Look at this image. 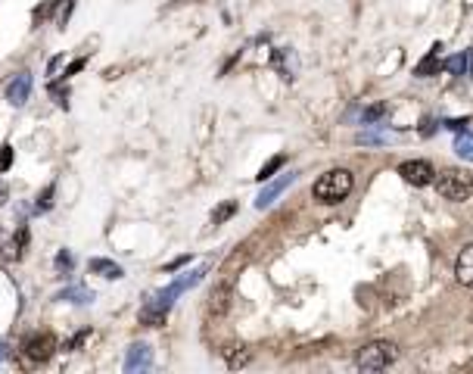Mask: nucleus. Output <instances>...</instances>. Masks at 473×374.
<instances>
[{"instance_id":"1","label":"nucleus","mask_w":473,"mask_h":374,"mask_svg":"<svg viewBox=\"0 0 473 374\" xmlns=\"http://www.w3.org/2000/svg\"><path fill=\"white\" fill-rule=\"evenodd\" d=\"M352 187H355L352 172H346V168H333V172L321 175V178L315 181L311 193H315L317 203H342V199L352 193Z\"/></svg>"},{"instance_id":"2","label":"nucleus","mask_w":473,"mask_h":374,"mask_svg":"<svg viewBox=\"0 0 473 374\" xmlns=\"http://www.w3.org/2000/svg\"><path fill=\"white\" fill-rule=\"evenodd\" d=\"M436 190L452 203H467L473 197V178L464 168H445L436 175Z\"/></svg>"},{"instance_id":"3","label":"nucleus","mask_w":473,"mask_h":374,"mask_svg":"<svg viewBox=\"0 0 473 374\" xmlns=\"http://www.w3.org/2000/svg\"><path fill=\"white\" fill-rule=\"evenodd\" d=\"M396 343L389 340H377V343H367L364 349H358V368L361 371H383L396 362Z\"/></svg>"},{"instance_id":"4","label":"nucleus","mask_w":473,"mask_h":374,"mask_svg":"<svg viewBox=\"0 0 473 374\" xmlns=\"http://www.w3.org/2000/svg\"><path fill=\"white\" fill-rule=\"evenodd\" d=\"M203 274H205V268H193V271H187V274H180L178 280H171V284L165 287V290H159L153 299H149L147 305H153V309H162V312H168L171 309V303L180 296V293H187L190 287H196L199 280H203Z\"/></svg>"},{"instance_id":"5","label":"nucleus","mask_w":473,"mask_h":374,"mask_svg":"<svg viewBox=\"0 0 473 374\" xmlns=\"http://www.w3.org/2000/svg\"><path fill=\"white\" fill-rule=\"evenodd\" d=\"M22 353L28 355L31 362H47L50 355L56 353V337L50 334V330H37V334L25 337V343H22Z\"/></svg>"},{"instance_id":"6","label":"nucleus","mask_w":473,"mask_h":374,"mask_svg":"<svg viewBox=\"0 0 473 374\" xmlns=\"http://www.w3.org/2000/svg\"><path fill=\"white\" fill-rule=\"evenodd\" d=\"M398 175H402L408 184H414V187H423V184H429V181H436L433 166H429L427 159H408V162H402V166H398Z\"/></svg>"},{"instance_id":"7","label":"nucleus","mask_w":473,"mask_h":374,"mask_svg":"<svg viewBox=\"0 0 473 374\" xmlns=\"http://www.w3.org/2000/svg\"><path fill=\"white\" fill-rule=\"evenodd\" d=\"M149 365H153V349L147 343H131L128 355H124V371L137 374V371H147Z\"/></svg>"},{"instance_id":"8","label":"nucleus","mask_w":473,"mask_h":374,"mask_svg":"<svg viewBox=\"0 0 473 374\" xmlns=\"http://www.w3.org/2000/svg\"><path fill=\"white\" fill-rule=\"evenodd\" d=\"M293 181H296V172H284L277 181H271V184H268V187H261V193H259V197H255V206H259V209H268V206H271L274 199H277L280 193H284L286 187L293 184Z\"/></svg>"},{"instance_id":"9","label":"nucleus","mask_w":473,"mask_h":374,"mask_svg":"<svg viewBox=\"0 0 473 374\" xmlns=\"http://www.w3.org/2000/svg\"><path fill=\"white\" fill-rule=\"evenodd\" d=\"M31 93V72H19L16 78L6 84V100H10L12 106H22L25 100H28Z\"/></svg>"},{"instance_id":"10","label":"nucleus","mask_w":473,"mask_h":374,"mask_svg":"<svg viewBox=\"0 0 473 374\" xmlns=\"http://www.w3.org/2000/svg\"><path fill=\"white\" fill-rule=\"evenodd\" d=\"M454 278H458V284L473 287V243H467V247L458 253V262H454Z\"/></svg>"},{"instance_id":"11","label":"nucleus","mask_w":473,"mask_h":374,"mask_svg":"<svg viewBox=\"0 0 473 374\" xmlns=\"http://www.w3.org/2000/svg\"><path fill=\"white\" fill-rule=\"evenodd\" d=\"M53 299H56V303H75V305H87V303H93V290H87V287L75 284V287H66V290H59Z\"/></svg>"},{"instance_id":"12","label":"nucleus","mask_w":473,"mask_h":374,"mask_svg":"<svg viewBox=\"0 0 473 374\" xmlns=\"http://www.w3.org/2000/svg\"><path fill=\"white\" fill-rule=\"evenodd\" d=\"M87 268H91V274H100V278H106V280H118L124 274L122 265H115L112 259H91Z\"/></svg>"},{"instance_id":"13","label":"nucleus","mask_w":473,"mask_h":374,"mask_svg":"<svg viewBox=\"0 0 473 374\" xmlns=\"http://www.w3.org/2000/svg\"><path fill=\"white\" fill-rule=\"evenodd\" d=\"M228 296H230L228 284H221V287L212 290V296H209V312L212 315H224V312H228Z\"/></svg>"},{"instance_id":"14","label":"nucleus","mask_w":473,"mask_h":374,"mask_svg":"<svg viewBox=\"0 0 473 374\" xmlns=\"http://www.w3.org/2000/svg\"><path fill=\"white\" fill-rule=\"evenodd\" d=\"M168 318V312L162 309H153V305H143L140 309V324H147V328H162Z\"/></svg>"},{"instance_id":"15","label":"nucleus","mask_w":473,"mask_h":374,"mask_svg":"<svg viewBox=\"0 0 473 374\" xmlns=\"http://www.w3.org/2000/svg\"><path fill=\"white\" fill-rule=\"evenodd\" d=\"M461 159H473V131H458V141H454Z\"/></svg>"},{"instance_id":"16","label":"nucleus","mask_w":473,"mask_h":374,"mask_svg":"<svg viewBox=\"0 0 473 374\" xmlns=\"http://www.w3.org/2000/svg\"><path fill=\"white\" fill-rule=\"evenodd\" d=\"M53 193H56V184H47L44 193H37V203H35V212H47L53 206Z\"/></svg>"},{"instance_id":"17","label":"nucleus","mask_w":473,"mask_h":374,"mask_svg":"<svg viewBox=\"0 0 473 374\" xmlns=\"http://www.w3.org/2000/svg\"><path fill=\"white\" fill-rule=\"evenodd\" d=\"M280 166H284V156H274V159H268L265 162V166H261V172L259 175H255V178H259V181H268V178H271V175L274 172H277V168Z\"/></svg>"},{"instance_id":"18","label":"nucleus","mask_w":473,"mask_h":374,"mask_svg":"<svg viewBox=\"0 0 473 374\" xmlns=\"http://www.w3.org/2000/svg\"><path fill=\"white\" fill-rule=\"evenodd\" d=\"M236 212V203H221L215 212H212V224H221L224 218H230Z\"/></svg>"},{"instance_id":"19","label":"nucleus","mask_w":473,"mask_h":374,"mask_svg":"<svg viewBox=\"0 0 473 374\" xmlns=\"http://www.w3.org/2000/svg\"><path fill=\"white\" fill-rule=\"evenodd\" d=\"M12 156H16L12 143H3V147H0V175L10 172V168H12Z\"/></svg>"},{"instance_id":"20","label":"nucleus","mask_w":473,"mask_h":374,"mask_svg":"<svg viewBox=\"0 0 473 374\" xmlns=\"http://www.w3.org/2000/svg\"><path fill=\"white\" fill-rule=\"evenodd\" d=\"M392 134H383V131H364L358 134V143H389Z\"/></svg>"},{"instance_id":"21","label":"nucleus","mask_w":473,"mask_h":374,"mask_svg":"<svg viewBox=\"0 0 473 374\" xmlns=\"http://www.w3.org/2000/svg\"><path fill=\"white\" fill-rule=\"evenodd\" d=\"M72 265H75V256L68 253V249H59V253H56V268H59V271H72Z\"/></svg>"},{"instance_id":"22","label":"nucleus","mask_w":473,"mask_h":374,"mask_svg":"<svg viewBox=\"0 0 473 374\" xmlns=\"http://www.w3.org/2000/svg\"><path fill=\"white\" fill-rule=\"evenodd\" d=\"M246 362H249V349H243V346H236V353L228 355V365L230 368H240V365H246Z\"/></svg>"},{"instance_id":"23","label":"nucleus","mask_w":473,"mask_h":374,"mask_svg":"<svg viewBox=\"0 0 473 374\" xmlns=\"http://www.w3.org/2000/svg\"><path fill=\"white\" fill-rule=\"evenodd\" d=\"M445 69H448V72H454V75H467V53L464 56H454V60H448Z\"/></svg>"},{"instance_id":"24","label":"nucleus","mask_w":473,"mask_h":374,"mask_svg":"<svg viewBox=\"0 0 473 374\" xmlns=\"http://www.w3.org/2000/svg\"><path fill=\"white\" fill-rule=\"evenodd\" d=\"M81 69H84V56H81V60H72V62H68L66 72H62V78H72V75L81 72Z\"/></svg>"},{"instance_id":"25","label":"nucleus","mask_w":473,"mask_h":374,"mask_svg":"<svg viewBox=\"0 0 473 374\" xmlns=\"http://www.w3.org/2000/svg\"><path fill=\"white\" fill-rule=\"evenodd\" d=\"M62 62H66V53L53 56V60H50V62H47V75H56V72H59V66H62Z\"/></svg>"},{"instance_id":"26","label":"nucleus","mask_w":473,"mask_h":374,"mask_svg":"<svg viewBox=\"0 0 473 374\" xmlns=\"http://www.w3.org/2000/svg\"><path fill=\"white\" fill-rule=\"evenodd\" d=\"M383 116V106H371V109L364 112V122H373V118H380Z\"/></svg>"},{"instance_id":"27","label":"nucleus","mask_w":473,"mask_h":374,"mask_svg":"<svg viewBox=\"0 0 473 374\" xmlns=\"http://www.w3.org/2000/svg\"><path fill=\"white\" fill-rule=\"evenodd\" d=\"M91 334V330H81V334H75L72 337V343H68V349H75V346H81V343H84V337Z\"/></svg>"},{"instance_id":"28","label":"nucleus","mask_w":473,"mask_h":374,"mask_svg":"<svg viewBox=\"0 0 473 374\" xmlns=\"http://www.w3.org/2000/svg\"><path fill=\"white\" fill-rule=\"evenodd\" d=\"M6 199H10V187H6V184H3V181H0V206H3V203H6Z\"/></svg>"},{"instance_id":"29","label":"nucleus","mask_w":473,"mask_h":374,"mask_svg":"<svg viewBox=\"0 0 473 374\" xmlns=\"http://www.w3.org/2000/svg\"><path fill=\"white\" fill-rule=\"evenodd\" d=\"M184 262H187V256H180V259H174V262H168V271H171V268H180V265H184Z\"/></svg>"},{"instance_id":"30","label":"nucleus","mask_w":473,"mask_h":374,"mask_svg":"<svg viewBox=\"0 0 473 374\" xmlns=\"http://www.w3.org/2000/svg\"><path fill=\"white\" fill-rule=\"evenodd\" d=\"M3 359H6V343L0 340V365H3Z\"/></svg>"}]
</instances>
